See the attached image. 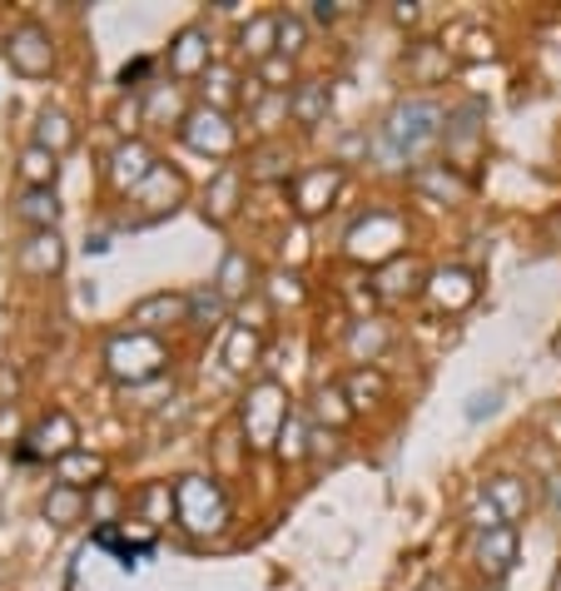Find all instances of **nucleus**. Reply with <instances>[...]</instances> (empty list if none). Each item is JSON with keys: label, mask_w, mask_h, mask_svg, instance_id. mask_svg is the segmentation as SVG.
<instances>
[{"label": "nucleus", "mask_w": 561, "mask_h": 591, "mask_svg": "<svg viewBox=\"0 0 561 591\" xmlns=\"http://www.w3.org/2000/svg\"><path fill=\"white\" fill-rule=\"evenodd\" d=\"M442 135H447V110L438 100H422L418 95V100H402L388 115V125H382V154L418 164Z\"/></svg>", "instance_id": "obj_1"}, {"label": "nucleus", "mask_w": 561, "mask_h": 591, "mask_svg": "<svg viewBox=\"0 0 561 591\" xmlns=\"http://www.w3.org/2000/svg\"><path fill=\"white\" fill-rule=\"evenodd\" d=\"M164 363H170V348H164V339H154V333L125 329V333H115V339L105 343V368H110V378L125 383V388L160 383Z\"/></svg>", "instance_id": "obj_2"}, {"label": "nucleus", "mask_w": 561, "mask_h": 591, "mask_svg": "<svg viewBox=\"0 0 561 591\" xmlns=\"http://www.w3.org/2000/svg\"><path fill=\"white\" fill-rule=\"evenodd\" d=\"M174 492H180V527L184 531H194V537H219V531L229 527V497H224V487L214 477L190 472V477L174 482Z\"/></svg>", "instance_id": "obj_3"}, {"label": "nucleus", "mask_w": 561, "mask_h": 591, "mask_svg": "<svg viewBox=\"0 0 561 591\" xmlns=\"http://www.w3.org/2000/svg\"><path fill=\"white\" fill-rule=\"evenodd\" d=\"M289 393H283V383L263 378L249 388V398H244V442H249V452L259 448H273L283 432V422H289Z\"/></svg>", "instance_id": "obj_4"}, {"label": "nucleus", "mask_w": 561, "mask_h": 591, "mask_svg": "<svg viewBox=\"0 0 561 591\" xmlns=\"http://www.w3.org/2000/svg\"><path fill=\"white\" fill-rule=\"evenodd\" d=\"M180 140L190 144L194 154H209V160H229L234 144H239V130L224 110H209V105H194L180 125Z\"/></svg>", "instance_id": "obj_5"}, {"label": "nucleus", "mask_w": 561, "mask_h": 591, "mask_svg": "<svg viewBox=\"0 0 561 591\" xmlns=\"http://www.w3.org/2000/svg\"><path fill=\"white\" fill-rule=\"evenodd\" d=\"M6 61H11L15 75H31V80H41V75L55 71V41L45 25L25 21L11 31V41H6Z\"/></svg>", "instance_id": "obj_6"}, {"label": "nucleus", "mask_w": 561, "mask_h": 591, "mask_svg": "<svg viewBox=\"0 0 561 591\" xmlns=\"http://www.w3.org/2000/svg\"><path fill=\"white\" fill-rule=\"evenodd\" d=\"M80 448V428H75V418L65 408H55L51 418H41L31 432H25V458H71V452Z\"/></svg>", "instance_id": "obj_7"}, {"label": "nucleus", "mask_w": 561, "mask_h": 591, "mask_svg": "<svg viewBox=\"0 0 561 591\" xmlns=\"http://www.w3.org/2000/svg\"><path fill=\"white\" fill-rule=\"evenodd\" d=\"M134 204H140V214H134V224H150V219H164V214H174V204L184 200V174L170 170V164H160V170L150 174V180L140 184V190L130 194Z\"/></svg>", "instance_id": "obj_8"}, {"label": "nucleus", "mask_w": 561, "mask_h": 591, "mask_svg": "<svg viewBox=\"0 0 561 591\" xmlns=\"http://www.w3.org/2000/svg\"><path fill=\"white\" fill-rule=\"evenodd\" d=\"M164 65H170L174 80H194V75H209L214 55H209V25H184L180 35L170 41V55H164Z\"/></svg>", "instance_id": "obj_9"}, {"label": "nucleus", "mask_w": 561, "mask_h": 591, "mask_svg": "<svg viewBox=\"0 0 561 591\" xmlns=\"http://www.w3.org/2000/svg\"><path fill=\"white\" fill-rule=\"evenodd\" d=\"M125 323H130L134 333H154V339H160L174 323H190V293H150V299H140L125 313Z\"/></svg>", "instance_id": "obj_10"}, {"label": "nucleus", "mask_w": 561, "mask_h": 591, "mask_svg": "<svg viewBox=\"0 0 561 591\" xmlns=\"http://www.w3.org/2000/svg\"><path fill=\"white\" fill-rule=\"evenodd\" d=\"M338 190H343V170H338V164H313V170H303L299 180H293V209H299V219L323 214Z\"/></svg>", "instance_id": "obj_11"}, {"label": "nucleus", "mask_w": 561, "mask_h": 591, "mask_svg": "<svg viewBox=\"0 0 561 591\" xmlns=\"http://www.w3.org/2000/svg\"><path fill=\"white\" fill-rule=\"evenodd\" d=\"M154 170H160V160H154V150H150L144 140H125V144H115V154H110V180H115V190L134 194Z\"/></svg>", "instance_id": "obj_12"}, {"label": "nucleus", "mask_w": 561, "mask_h": 591, "mask_svg": "<svg viewBox=\"0 0 561 591\" xmlns=\"http://www.w3.org/2000/svg\"><path fill=\"white\" fill-rule=\"evenodd\" d=\"M239 200H244V170H239V164H224V170L214 174L209 184H204L199 214L209 224H229L234 214H239Z\"/></svg>", "instance_id": "obj_13"}, {"label": "nucleus", "mask_w": 561, "mask_h": 591, "mask_svg": "<svg viewBox=\"0 0 561 591\" xmlns=\"http://www.w3.org/2000/svg\"><path fill=\"white\" fill-rule=\"evenodd\" d=\"M15 264H21V273H31V279H55V273L65 269V239L55 229L31 234V239L21 244V254H15Z\"/></svg>", "instance_id": "obj_14"}, {"label": "nucleus", "mask_w": 561, "mask_h": 591, "mask_svg": "<svg viewBox=\"0 0 561 591\" xmlns=\"http://www.w3.org/2000/svg\"><path fill=\"white\" fill-rule=\"evenodd\" d=\"M517 547H521L517 527H497V531H487V537H477V551H472V557H477V571L487 581H501L517 567Z\"/></svg>", "instance_id": "obj_15"}, {"label": "nucleus", "mask_w": 561, "mask_h": 591, "mask_svg": "<svg viewBox=\"0 0 561 591\" xmlns=\"http://www.w3.org/2000/svg\"><path fill=\"white\" fill-rule=\"evenodd\" d=\"M134 512H140V522L150 531L170 527V522H180V492L170 487V482H144L140 497H134Z\"/></svg>", "instance_id": "obj_16"}, {"label": "nucleus", "mask_w": 561, "mask_h": 591, "mask_svg": "<svg viewBox=\"0 0 561 591\" xmlns=\"http://www.w3.org/2000/svg\"><path fill=\"white\" fill-rule=\"evenodd\" d=\"M482 492L497 502V512L507 517V527H517V522L531 512V487H527V477H517V472H497Z\"/></svg>", "instance_id": "obj_17"}, {"label": "nucleus", "mask_w": 561, "mask_h": 591, "mask_svg": "<svg viewBox=\"0 0 561 591\" xmlns=\"http://www.w3.org/2000/svg\"><path fill=\"white\" fill-rule=\"evenodd\" d=\"M55 482H61V487H75V492H85V487L95 492L105 482V458L90 448H75L71 458L55 462Z\"/></svg>", "instance_id": "obj_18"}, {"label": "nucleus", "mask_w": 561, "mask_h": 591, "mask_svg": "<svg viewBox=\"0 0 561 591\" xmlns=\"http://www.w3.org/2000/svg\"><path fill=\"white\" fill-rule=\"evenodd\" d=\"M249 289H253V259L244 249H229L219 259V273H214V293H219L224 303H239Z\"/></svg>", "instance_id": "obj_19"}, {"label": "nucleus", "mask_w": 561, "mask_h": 591, "mask_svg": "<svg viewBox=\"0 0 561 591\" xmlns=\"http://www.w3.org/2000/svg\"><path fill=\"white\" fill-rule=\"evenodd\" d=\"M388 343H392L388 323H378V319H353V329H348V353H353V358H358V368H368V363H378Z\"/></svg>", "instance_id": "obj_20"}, {"label": "nucleus", "mask_w": 561, "mask_h": 591, "mask_svg": "<svg viewBox=\"0 0 561 591\" xmlns=\"http://www.w3.org/2000/svg\"><path fill=\"white\" fill-rule=\"evenodd\" d=\"M348 418H353V402H348V393H343V383H319V388H313V422L338 432V428H348Z\"/></svg>", "instance_id": "obj_21"}, {"label": "nucleus", "mask_w": 561, "mask_h": 591, "mask_svg": "<svg viewBox=\"0 0 561 591\" xmlns=\"http://www.w3.org/2000/svg\"><path fill=\"white\" fill-rule=\"evenodd\" d=\"M15 174H21L25 190H55V174H61V154L41 150V144H25L21 160H15Z\"/></svg>", "instance_id": "obj_22"}, {"label": "nucleus", "mask_w": 561, "mask_h": 591, "mask_svg": "<svg viewBox=\"0 0 561 591\" xmlns=\"http://www.w3.org/2000/svg\"><path fill=\"white\" fill-rule=\"evenodd\" d=\"M289 105H293V120L299 125H323V115L333 110L328 80H299L293 85V95H289Z\"/></svg>", "instance_id": "obj_23"}, {"label": "nucleus", "mask_w": 561, "mask_h": 591, "mask_svg": "<svg viewBox=\"0 0 561 591\" xmlns=\"http://www.w3.org/2000/svg\"><path fill=\"white\" fill-rule=\"evenodd\" d=\"M402 65H408V80L412 85H432L447 75V45L438 41H418L408 55H402Z\"/></svg>", "instance_id": "obj_24"}, {"label": "nucleus", "mask_w": 561, "mask_h": 591, "mask_svg": "<svg viewBox=\"0 0 561 591\" xmlns=\"http://www.w3.org/2000/svg\"><path fill=\"white\" fill-rule=\"evenodd\" d=\"M239 55H249V61H269V55H279V15H253L249 25L239 31Z\"/></svg>", "instance_id": "obj_25"}, {"label": "nucleus", "mask_w": 561, "mask_h": 591, "mask_svg": "<svg viewBox=\"0 0 561 591\" xmlns=\"http://www.w3.org/2000/svg\"><path fill=\"white\" fill-rule=\"evenodd\" d=\"M41 512H45V522H55V527H75V522H85V512H90V497H85V492H75V487H61V482H55V487L45 492Z\"/></svg>", "instance_id": "obj_26"}, {"label": "nucleus", "mask_w": 561, "mask_h": 591, "mask_svg": "<svg viewBox=\"0 0 561 591\" xmlns=\"http://www.w3.org/2000/svg\"><path fill=\"white\" fill-rule=\"evenodd\" d=\"M15 219L31 224V234L55 229V219H61V200H55V190H25L21 204H15Z\"/></svg>", "instance_id": "obj_27"}, {"label": "nucleus", "mask_w": 561, "mask_h": 591, "mask_svg": "<svg viewBox=\"0 0 561 591\" xmlns=\"http://www.w3.org/2000/svg\"><path fill=\"white\" fill-rule=\"evenodd\" d=\"M259 358H263L259 329H249V323H234L229 343H224V363H229L234 373H249V368H259Z\"/></svg>", "instance_id": "obj_28"}, {"label": "nucleus", "mask_w": 561, "mask_h": 591, "mask_svg": "<svg viewBox=\"0 0 561 591\" xmlns=\"http://www.w3.org/2000/svg\"><path fill=\"white\" fill-rule=\"evenodd\" d=\"M239 85H244V80H239V71H234V65H219V61H214L209 75H204V105H209V110H224V115H229V105L244 100Z\"/></svg>", "instance_id": "obj_29"}, {"label": "nucleus", "mask_w": 561, "mask_h": 591, "mask_svg": "<svg viewBox=\"0 0 561 591\" xmlns=\"http://www.w3.org/2000/svg\"><path fill=\"white\" fill-rule=\"evenodd\" d=\"M412 184H418V194H432V200H462L467 194V180H462L457 170H447V164H422L418 174H412Z\"/></svg>", "instance_id": "obj_30"}, {"label": "nucleus", "mask_w": 561, "mask_h": 591, "mask_svg": "<svg viewBox=\"0 0 561 591\" xmlns=\"http://www.w3.org/2000/svg\"><path fill=\"white\" fill-rule=\"evenodd\" d=\"M31 144H41V150H51V154H65L75 144L71 115H65V110H41V115H35V140Z\"/></svg>", "instance_id": "obj_31"}, {"label": "nucleus", "mask_w": 561, "mask_h": 591, "mask_svg": "<svg viewBox=\"0 0 561 591\" xmlns=\"http://www.w3.org/2000/svg\"><path fill=\"white\" fill-rule=\"evenodd\" d=\"M422 264L418 259H408V254H398L392 264H382L378 269V289L388 293V299H402V293H418L422 289Z\"/></svg>", "instance_id": "obj_32"}, {"label": "nucleus", "mask_w": 561, "mask_h": 591, "mask_svg": "<svg viewBox=\"0 0 561 591\" xmlns=\"http://www.w3.org/2000/svg\"><path fill=\"white\" fill-rule=\"evenodd\" d=\"M343 393H348L353 412H358V408H378V402L388 398V378H382L378 368H353L348 383H343Z\"/></svg>", "instance_id": "obj_33"}, {"label": "nucleus", "mask_w": 561, "mask_h": 591, "mask_svg": "<svg viewBox=\"0 0 561 591\" xmlns=\"http://www.w3.org/2000/svg\"><path fill=\"white\" fill-rule=\"evenodd\" d=\"M309 438H313L309 418H303V412L293 408V412H289V422H283V432H279V442H273V452H279L283 462H303V458H309Z\"/></svg>", "instance_id": "obj_34"}, {"label": "nucleus", "mask_w": 561, "mask_h": 591, "mask_svg": "<svg viewBox=\"0 0 561 591\" xmlns=\"http://www.w3.org/2000/svg\"><path fill=\"white\" fill-rule=\"evenodd\" d=\"M289 164H293V154L269 140L249 154V180H289Z\"/></svg>", "instance_id": "obj_35"}, {"label": "nucleus", "mask_w": 561, "mask_h": 591, "mask_svg": "<svg viewBox=\"0 0 561 591\" xmlns=\"http://www.w3.org/2000/svg\"><path fill=\"white\" fill-rule=\"evenodd\" d=\"M164 115H174V120L184 125L190 110H180V90H174V85H150V90H144V125H164Z\"/></svg>", "instance_id": "obj_36"}, {"label": "nucleus", "mask_w": 561, "mask_h": 591, "mask_svg": "<svg viewBox=\"0 0 561 591\" xmlns=\"http://www.w3.org/2000/svg\"><path fill=\"white\" fill-rule=\"evenodd\" d=\"M224 309H229V303H224L214 289L190 293V323H199V329H214V323L224 319Z\"/></svg>", "instance_id": "obj_37"}, {"label": "nucleus", "mask_w": 561, "mask_h": 591, "mask_svg": "<svg viewBox=\"0 0 561 591\" xmlns=\"http://www.w3.org/2000/svg\"><path fill=\"white\" fill-rule=\"evenodd\" d=\"M467 522H472V531H477V537H487V531L507 527V517H501V512H497V502H492L487 492H477V497H472V507H467Z\"/></svg>", "instance_id": "obj_38"}, {"label": "nucleus", "mask_w": 561, "mask_h": 591, "mask_svg": "<svg viewBox=\"0 0 561 591\" xmlns=\"http://www.w3.org/2000/svg\"><path fill=\"white\" fill-rule=\"evenodd\" d=\"M269 299H273V309H283V303H303V279L293 269H273L269 273Z\"/></svg>", "instance_id": "obj_39"}, {"label": "nucleus", "mask_w": 561, "mask_h": 591, "mask_svg": "<svg viewBox=\"0 0 561 591\" xmlns=\"http://www.w3.org/2000/svg\"><path fill=\"white\" fill-rule=\"evenodd\" d=\"M259 80H263V90L289 95V85H293V61H289V55H269V61L259 65Z\"/></svg>", "instance_id": "obj_40"}, {"label": "nucleus", "mask_w": 561, "mask_h": 591, "mask_svg": "<svg viewBox=\"0 0 561 591\" xmlns=\"http://www.w3.org/2000/svg\"><path fill=\"white\" fill-rule=\"evenodd\" d=\"M293 115V105H289V95H263L259 105H253V120H259V130H279V120H289Z\"/></svg>", "instance_id": "obj_41"}, {"label": "nucleus", "mask_w": 561, "mask_h": 591, "mask_svg": "<svg viewBox=\"0 0 561 591\" xmlns=\"http://www.w3.org/2000/svg\"><path fill=\"white\" fill-rule=\"evenodd\" d=\"M303 41H309V25L299 21V15H279V55H299L303 51Z\"/></svg>", "instance_id": "obj_42"}, {"label": "nucleus", "mask_w": 561, "mask_h": 591, "mask_svg": "<svg viewBox=\"0 0 561 591\" xmlns=\"http://www.w3.org/2000/svg\"><path fill=\"white\" fill-rule=\"evenodd\" d=\"M115 507H120V492H115L110 482H100V487L90 492V522L110 527V522H115Z\"/></svg>", "instance_id": "obj_43"}, {"label": "nucleus", "mask_w": 561, "mask_h": 591, "mask_svg": "<svg viewBox=\"0 0 561 591\" xmlns=\"http://www.w3.org/2000/svg\"><path fill=\"white\" fill-rule=\"evenodd\" d=\"M309 458H319V462H338V458H343V448H338V432H328V428H313V438H309Z\"/></svg>", "instance_id": "obj_44"}, {"label": "nucleus", "mask_w": 561, "mask_h": 591, "mask_svg": "<svg viewBox=\"0 0 561 591\" xmlns=\"http://www.w3.org/2000/svg\"><path fill=\"white\" fill-rule=\"evenodd\" d=\"M115 125H120L125 135H134L144 125V105L140 100H120V105H115Z\"/></svg>", "instance_id": "obj_45"}, {"label": "nucleus", "mask_w": 561, "mask_h": 591, "mask_svg": "<svg viewBox=\"0 0 561 591\" xmlns=\"http://www.w3.org/2000/svg\"><path fill=\"white\" fill-rule=\"evenodd\" d=\"M462 55H467V61H492V55H497V41H492V35H482V31H467Z\"/></svg>", "instance_id": "obj_46"}, {"label": "nucleus", "mask_w": 561, "mask_h": 591, "mask_svg": "<svg viewBox=\"0 0 561 591\" xmlns=\"http://www.w3.org/2000/svg\"><path fill=\"white\" fill-rule=\"evenodd\" d=\"M21 438V418H15L11 402H0V448H11V442ZM25 442V438H21Z\"/></svg>", "instance_id": "obj_47"}, {"label": "nucleus", "mask_w": 561, "mask_h": 591, "mask_svg": "<svg viewBox=\"0 0 561 591\" xmlns=\"http://www.w3.org/2000/svg\"><path fill=\"white\" fill-rule=\"evenodd\" d=\"M219 458H224V468H239V432H224L219 438Z\"/></svg>", "instance_id": "obj_48"}, {"label": "nucleus", "mask_w": 561, "mask_h": 591, "mask_svg": "<svg viewBox=\"0 0 561 591\" xmlns=\"http://www.w3.org/2000/svg\"><path fill=\"white\" fill-rule=\"evenodd\" d=\"M313 21L333 25V21H338V6H333V0H313Z\"/></svg>", "instance_id": "obj_49"}, {"label": "nucleus", "mask_w": 561, "mask_h": 591, "mask_svg": "<svg viewBox=\"0 0 561 591\" xmlns=\"http://www.w3.org/2000/svg\"><path fill=\"white\" fill-rule=\"evenodd\" d=\"M547 492H551V517H561V472L547 477Z\"/></svg>", "instance_id": "obj_50"}, {"label": "nucleus", "mask_w": 561, "mask_h": 591, "mask_svg": "<svg viewBox=\"0 0 561 591\" xmlns=\"http://www.w3.org/2000/svg\"><path fill=\"white\" fill-rule=\"evenodd\" d=\"M482 408H487V412L497 408V393H477V398H472V408H467V412H472V418H482Z\"/></svg>", "instance_id": "obj_51"}]
</instances>
